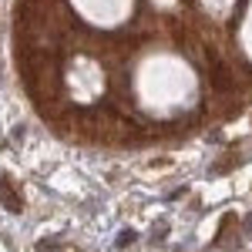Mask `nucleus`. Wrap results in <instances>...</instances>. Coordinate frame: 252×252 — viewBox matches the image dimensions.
Returning <instances> with one entry per match:
<instances>
[{"instance_id":"obj_2","label":"nucleus","mask_w":252,"mask_h":252,"mask_svg":"<svg viewBox=\"0 0 252 252\" xmlns=\"http://www.w3.org/2000/svg\"><path fill=\"white\" fill-rule=\"evenodd\" d=\"M0 198H3L7 212H20V209H24V202H20L17 195H14V189H10V182H7V178L0 182Z\"/></svg>"},{"instance_id":"obj_3","label":"nucleus","mask_w":252,"mask_h":252,"mask_svg":"<svg viewBox=\"0 0 252 252\" xmlns=\"http://www.w3.org/2000/svg\"><path fill=\"white\" fill-rule=\"evenodd\" d=\"M131 242H135V232H131V229H125L121 239H118V249H125V246H131Z\"/></svg>"},{"instance_id":"obj_1","label":"nucleus","mask_w":252,"mask_h":252,"mask_svg":"<svg viewBox=\"0 0 252 252\" xmlns=\"http://www.w3.org/2000/svg\"><path fill=\"white\" fill-rule=\"evenodd\" d=\"M232 84H235V78L229 74V67H225L222 61H219V64H212V88H215V91H229Z\"/></svg>"}]
</instances>
